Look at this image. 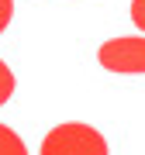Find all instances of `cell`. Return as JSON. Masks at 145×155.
<instances>
[{"instance_id":"6da1fadb","label":"cell","mask_w":145,"mask_h":155,"mask_svg":"<svg viewBox=\"0 0 145 155\" xmlns=\"http://www.w3.org/2000/svg\"><path fill=\"white\" fill-rule=\"evenodd\" d=\"M42 155H107V141L97 127L69 121V124H59L45 134Z\"/></svg>"},{"instance_id":"7a4b0ae2","label":"cell","mask_w":145,"mask_h":155,"mask_svg":"<svg viewBox=\"0 0 145 155\" xmlns=\"http://www.w3.org/2000/svg\"><path fill=\"white\" fill-rule=\"evenodd\" d=\"M97 59H100V66L107 72H124V76L145 72V38H142V35H131V38H111V41L100 45Z\"/></svg>"},{"instance_id":"3957f363","label":"cell","mask_w":145,"mask_h":155,"mask_svg":"<svg viewBox=\"0 0 145 155\" xmlns=\"http://www.w3.org/2000/svg\"><path fill=\"white\" fill-rule=\"evenodd\" d=\"M0 155H28L24 141L17 138V131H11L7 124H0Z\"/></svg>"},{"instance_id":"277c9868","label":"cell","mask_w":145,"mask_h":155,"mask_svg":"<svg viewBox=\"0 0 145 155\" xmlns=\"http://www.w3.org/2000/svg\"><path fill=\"white\" fill-rule=\"evenodd\" d=\"M11 93H14V72H11V66H7L4 59H0V107L11 100Z\"/></svg>"},{"instance_id":"5b68a950","label":"cell","mask_w":145,"mask_h":155,"mask_svg":"<svg viewBox=\"0 0 145 155\" xmlns=\"http://www.w3.org/2000/svg\"><path fill=\"white\" fill-rule=\"evenodd\" d=\"M131 21H135V28L145 35V0H131Z\"/></svg>"},{"instance_id":"8992f818","label":"cell","mask_w":145,"mask_h":155,"mask_svg":"<svg viewBox=\"0 0 145 155\" xmlns=\"http://www.w3.org/2000/svg\"><path fill=\"white\" fill-rule=\"evenodd\" d=\"M11 17H14V0H0V31L11 24Z\"/></svg>"}]
</instances>
